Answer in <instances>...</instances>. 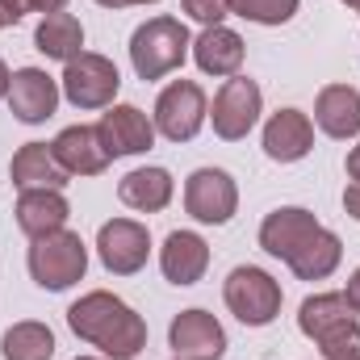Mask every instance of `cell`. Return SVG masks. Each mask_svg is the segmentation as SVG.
Returning <instances> with one entry per match:
<instances>
[{"instance_id": "obj_1", "label": "cell", "mask_w": 360, "mask_h": 360, "mask_svg": "<svg viewBox=\"0 0 360 360\" xmlns=\"http://www.w3.org/2000/svg\"><path fill=\"white\" fill-rule=\"evenodd\" d=\"M68 327H72L84 344L101 348L109 360H134L147 348V323H143V314H134V310H130L117 293H109V289H92L80 302H72Z\"/></svg>"}, {"instance_id": "obj_2", "label": "cell", "mask_w": 360, "mask_h": 360, "mask_svg": "<svg viewBox=\"0 0 360 360\" xmlns=\"http://www.w3.org/2000/svg\"><path fill=\"white\" fill-rule=\"evenodd\" d=\"M188 51H193V38H188L180 17H151L130 38L134 76L139 80H164L168 72H176L180 63L188 59Z\"/></svg>"}, {"instance_id": "obj_3", "label": "cell", "mask_w": 360, "mask_h": 360, "mask_svg": "<svg viewBox=\"0 0 360 360\" xmlns=\"http://www.w3.org/2000/svg\"><path fill=\"white\" fill-rule=\"evenodd\" d=\"M25 264H30V276H34L42 289L59 293V289H72L76 281H84V272H89V248H84V239H80L76 231L59 226V231L38 235V239L30 243Z\"/></svg>"}, {"instance_id": "obj_4", "label": "cell", "mask_w": 360, "mask_h": 360, "mask_svg": "<svg viewBox=\"0 0 360 360\" xmlns=\"http://www.w3.org/2000/svg\"><path fill=\"white\" fill-rule=\"evenodd\" d=\"M222 297H226V310L243 327H269L281 314V285H276L272 272L256 269V264L231 269L226 285H222Z\"/></svg>"}, {"instance_id": "obj_5", "label": "cell", "mask_w": 360, "mask_h": 360, "mask_svg": "<svg viewBox=\"0 0 360 360\" xmlns=\"http://www.w3.org/2000/svg\"><path fill=\"white\" fill-rule=\"evenodd\" d=\"M117 89H122V76H117L113 59L92 55V51L76 55L68 63V72H63V96L76 109H109Z\"/></svg>"}, {"instance_id": "obj_6", "label": "cell", "mask_w": 360, "mask_h": 360, "mask_svg": "<svg viewBox=\"0 0 360 360\" xmlns=\"http://www.w3.org/2000/svg\"><path fill=\"white\" fill-rule=\"evenodd\" d=\"M184 210L205 226H226L239 210V188L222 168H197L184 180Z\"/></svg>"}, {"instance_id": "obj_7", "label": "cell", "mask_w": 360, "mask_h": 360, "mask_svg": "<svg viewBox=\"0 0 360 360\" xmlns=\"http://www.w3.org/2000/svg\"><path fill=\"white\" fill-rule=\"evenodd\" d=\"M260 109H264V96H260L256 80H248V76L222 80V89L214 96V134L226 139V143L248 139L252 126L260 122Z\"/></svg>"}, {"instance_id": "obj_8", "label": "cell", "mask_w": 360, "mask_h": 360, "mask_svg": "<svg viewBox=\"0 0 360 360\" xmlns=\"http://www.w3.org/2000/svg\"><path fill=\"white\" fill-rule=\"evenodd\" d=\"M205 92L193 80H172L155 101V130L168 143H188L197 139V130L205 126Z\"/></svg>"}, {"instance_id": "obj_9", "label": "cell", "mask_w": 360, "mask_h": 360, "mask_svg": "<svg viewBox=\"0 0 360 360\" xmlns=\"http://www.w3.org/2000/svg\"><path fill=\"white\" fill-rule=\"evenodd\" d=\"M96 256H101V264L113 276H134L147 264V256H151V235L134 218H113L96 235Z\"/></svg>"}, {"instance_id": "obj_10", "label": "cell", "mask_w": 360, "mask_h": 360, "mask_svg": "<svg viewBox=\"0 0 360 360\" xmlns=\"http://www.w3.org/2000/svg\"><path fill=\"white\" fill-rule=\"evenodd\" d=\"M96 134H101L109 160L143 155L155 147V122L139 105H109V113H101V122H96Z\"/></svg>"}, {"instance_id": "obj_11", "label": "cell", "mask_w": 360, "mask_h": 360, "mask_svg": "<svg viewBox=\"0 0 360 360\" xmlns=\"http://www.w3.org/2000/svg\"><path fill=\"white\" fill-rule=\"evenodd\" d=\"M168 348L176 360H222L226 331L210 310H180L168 327Z\"/></svg>"}, {"instance_id": "obj_12", "label": "cell", "mask_w": 360, "mask_h": 360, "mask_svg": "<svg viewBox=\"0 0 360 360\" xmlns=\"http://www.w3.org/2000/svg\"><path fill=\"white\" fill-rule=\"evenodd\" d=\"M8 109L17 122L38 126L59 109V84L42 68H21L13 72V84H8Z\"/></svg>"}, {"instance_id": "obj_13", "label": "cell", "mask_w": 360, "mask_h": 360, "mask_svg": "<svg viewBox=\"0 0 360 360\" xmlns=\"http://www.w3.org/2000/svg\"><path fill=\"white\" fill-rule=\"evenodd\" d=\"M314 147V126L302 109H276L264 126V155L276 164H297Z\"/></svg>"}, {"instance_id": "obj_14", "label": "cell", "mask_w": 360, "mask_h": 360, "mask_svg": "<svg viewBox=\"0 0 360 360\" xmlns=\"http://www.w3.org/2000/svg\"><path fill=\"white\" fill-rule=\"evenodd\" d=\"M319 231V218L310 214V210H302V205H281V210H272L269 218L260 222V248L276 256V260H285L289 264V256L310 239Z\"/></svg>"}, {"instance_id": "obj_15", "label": "cell", "mask_w": 360, "mask_h": 360, "mask_svg": "<svg viewBox=\"0 0 360 360\" xmlns=\"http://www.w3.org/2000/svg\"><path fill=\"white\" fill-rule=\"evenodd\" d=\"M160 269L172 285H197L210 269V248L197 231H172L160 248Z\"/></svg>"}, {"instance_id": "obj_16", "label": "cell", "mask_w": 360, "mask_h": 360, "mask_svg": "<svg viewBox=\"0 0 360 360\" xmlns=\"http://www.w3.org/2000/svg\"><path fill=\"white\" fill-rule=\"evenodd\" d=\"M51 147H55V160L72 176H101L109 168V151H105L96 126H68Z\"/></svg>"}, {"instance_id": "obj_17", "label": "cell", "mask_w": 360, "mask_h": 360, "mask_svg": "<svg viewBox=\"0 0 360 360\" xmlns=\"http://www.w3.org/2000/svg\"><path fill=\"white\" fill-rule=\"evenodd\" d=\"M193 59H197V68L205 76L231 80L243 68V38L235 30H226V25H205L197 34V42H193Z\"/></svg>"}, {"instance_id": "obj_18", "label": "cell", "mask_w": 360, "mask_h": 360, "mask_svg": "<svg viewBox=\"0 0 360 360\" xmlns=\"http://www.w3.org/2000/svg\"><path fill=\"white\" fill-rule=\"evenodd\" d=\"M17 226L30 235V239H38V235H51V231H59V226H68V197H63V188H25L21 197H17Z\"/></svg>"}, {"instance_id": "obj_19", "label": "cell", "mask_w": 360, "mask_h": 360, "mask_svg": "<svg viewBox=\"0 0 360 360\" xmlns=\"http://www.w3.org/2000/svg\"><path fill=\"white\" fill-rule=\"evenodd\" d=\"M8 176L25 193V188H63L72 172L55 160V147L51 143H25L13 155V164H8Z\"/></svg>"}, {"instance_id": "obj_20", "label": "cell", "mask_w": 360, "mask_h": 360, "mask_svg": "<svg viewBox=\"0 0 360 360\" xmlns=\"http://www.w3.org/2000/svg\"><path fill=\"white\" fill-rule=\"evenodd\" d=\"M314 122L331 139H356L360 134V92L352 84H327L314 101Z\"/></svg>"}, {"instance_id": "obj_21", "label": "cell", "mask_w": 360, "mask_h": 360, "mask_svg": "<svg viewBox=\"0 0 360 360\" xmlns=\"http://www.w3.org/2000/svg\"><path fill=\"white\" fill-rule=\"evenodd\" d=\"M172 193H176V184H172V172H168V168H134V172H126V176L117 180L122 205H130V210H139V214H160V210H168Z\"/></svg>"}, {"instance_id": "obj_22", "label": "cell", "mask_w": 360, "mask_h": 360, "mask_svg": "<svg viewBox=\"0 0 360 360\" xmlns=\"http://www.w3.org/2000/svg\"><path fill=\"white\" fill-rule=\"evenodd\" d=\"M340 260H344L340 235L327 231V226H319V231L289 256V269H293V276H302V281H327L331 272L340 269Z\"/></svg>"}, {"instance_id": "obj_23", "label": "cell", "mask_w": 360, "mask_h": 360, "mask_svg": "<svg viewBox=\"0 0 360 360\" xmlns=\"http://www.w3.org/2000/svg\"><path fill=\"white\" fill-rule=\"evenodd\" d=\"M34 46L46 59L72 63L76 55H84V25H80V17H72V13H46L38 21V30H34Z\"/></svg>"}, {"instance_id": "obj_24", "label": "cell", "mask_w": 360, "mask_h": 360, "mask_svg": "<svg viewBox=\"0 0 360 360\" xmlns=\"http://www.w3.org/2000/svg\"><path fill=\"white\" fill-rule=\"evenodd\" d=\"M348 319H356V314H352V306H348L344 293H314V297H306L302 310H297V327H302L306 340H323L331 327H340V323H348Z\"/></svg>"}, {"instance_id": "obj_25", "label": "cell", "mask_w": 360, "mask_h": 360, "mask_svg": "<svg viewBox=\"0 0 360 360\" xmlns=\"http://www.w3.org/2000/svg\"><path fill=\"white\" fill-rule=\"evenodd\" d=\"M0 352L4 360H51L55 356V331L46 323H13L4 335H0Z\"/></svg>"}, {"instance_id": "obj_26", "label": "cell", "mask_w": 360, "mask_h": 360, "mask_svg": "<svg viewBox=\"0 0 360 360\" xmlns=\"http://www.w3.org/2000/svg\"><path fill=\"white\" fill-rule=\"evenodd\" d=\"M235 17L256 21V25H285L297 13V0H226Z\"/></svg>"}, {"instance_id": "obj_27", "label": "cell", "mask_w": 360, "mask_h": 360, "mask_svg": "<svg viewBox=\"0 0 360 360\" xmlns=\"http://www.w3.org/2000/svg\"><path fill=\"white\" fill-rule=\"evenodd\" d=\"M323 348V360H360V323L348 319L340 327H331L323 340H314Z\"/></svg>"}, {"instance_id": "obj_28", "label": "cell", "mask_w": 360, "mask_h": 360, "mask_svg": "<svg viewBox=\"0 0 360 360\" xmlns=\"http://www.w3.org/2000/svg\"><path fill=\"white\" fill-rule=\"evenodd\" d=\"M63 4L68 0H0V30H8V25H17L25 13H63Z\"/></svg>"}, {"instance_id": "obj_29", "label": "cell", "mask_w": 360, "mask_h": 360, "mask_svg": "<svg viewBox=\"0 0 360 360\" xmlns=\"http://www.w3.org/2000/svg\"><path fill=\"white\" fill-rule=\"evenodd\" d=\"M180 4H184V13H188L193 21H201V25H222V17L231 13L226 0H180Z\"/></svg>"}, {"instance_id": "obj_30", "label": "cell", "mask_w": 360, "mask_h": 360, "mask_svg": "<svg viewBox=\"0 0 360 360\" xmlns=\"http://www.w3.org/2000/svg\"><path fill=\"white\" fill-rule=\"evenodd\" d=\"M344 210H348V218H356V222H360V184H356V180L344 188Z\"/></svg>"}, {"instance_id": "obj_31", "label": "cell", "mask_w": 360, "mask_h": 360, "mask_svg": "<svg viewBox=\"0 0 360 360\" xmlns=\"http://www.w3.org/2000/svg\"><path fill=\"white\" fill-rule=\"evenodd\" d=\"M344 297H348V306H352V314H360V269L348 276V289H344Z\"/></svg>"}, {"instance_id": "obj_32", "label": "cell", "mask_w": 360, "mask_h": 360, "mask_svg": "<svg viewBox=\"0 0 360 360\" xmlns=\"http://www.w3.org/2000/svg\"><path fill=\"white\" fill-rule=\"evenodd\" d=\"M348 180H356L360 184V143L348 151Z\"/></svg>"}, {"instance_id": "obj_33", "label": "cell", "mask_w": 360, "mask_h": 360, "mask_svg": "<svg viewBox=\"0 0 360 360\" xmlns=\"http://www.w3.org/2000/svg\"><path fill=\"white\" fill-rule=\"evenodd\" d=\"M105 8H130V4H155V0H96Z\"/></svg>"}, {"instance_id": "obj_34", "label": "cell", "mask_w": 360, "mask_h": 360, "mask_svg": "<svg viewBox=\"0 0 360 360\" xmlns=\"http://www.w3.org/2000/svg\"><path fill=\"white\" fill-rule=\"evenodd\" d=\"M8 84H13V76H8V68H4V59H0V101L8 96Z\"/></svg>"}, {"instance_id": "obj_35", "label": "cell", "mask_w": 360, "mask_h": 360, "mask_svg": "<svg viewBox=\"0 0 360 360\" xmlns=\"http://www.w3.org/2000/svg\"><path fill=\"white\" fill-rule=\"evenodd\" d=\"M344 4H348V8H352V13H356V8H360V0H344Z\"/></svg>"}, {"instance_id": "obj_36", "label": "cell", "mask_w": 360, "mask_h": 360, "mask_svg": "<svg viewBox=\"0 0 360 360\" xmlns=\"http://www.w3.org/2000/svg\"><path fill=\"white\" fill-rule=\"evenodd\" d=\"M76 360H96V356H76Z\"/></svg>"}, {"instance_id": "obj_37", "label": "cell", "mask_w": 360, "mask_h": 360, "mask_svg": "<svg viewBox=\"0 0 360 360\" xmlns=\"http://www.w3.org/2000/svg\"><path fill=\"white\" fill-rule=\"evenodd\" d=\"M356 13H360V8H356Z\"/></svg>"}]
</instances>
